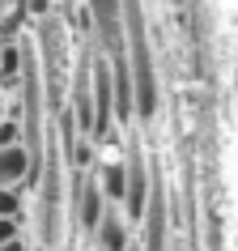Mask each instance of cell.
I'll use <instances>...</instances> for the list:
<instances>
[{"label": "cell", "mask_w": 238, "mask_h": 251, "mask_svg": "<svg viewBox=\"0 0 238 251\" xmlns=\"http://www.w3.org/2000/svg\"><path fill=\"white\" fill-rule=\"evenodd\" d=\"M85 22L94 30V51L111 60L128 51V0H85Z\"/></svg>", "instance_id": "1"}, {"label": "cell", "mask_w": 238, "mask_h": 251, "mask_svg": "<svg viewBox=\"0 0 238 251\" xmlns=\"http://www.w3.org/2000/svg\"><path fill=\"white\" fill-rule=\"evenodd\" d=\"M43 162L34 158L30 145H0V187H30L39 183Z\"/></svg>", "instance_id": "2"}, {"label": "cell", "mask_w": 238, "mask_h": 251, "mask_svg": "<svg viewBox=\"0 0 238 251\" xmlns=\"http://www.w3.org/2000/svg\"><path fill=\"white\" fill-rule=\"evenodd\" d=\"M132 243H136V238H132V222L123 217L119 204H111V209L102 213L98 230L90 234V251H128Z\"/></svg>", "instance_id": "3"}, {"label": "cell", "mask_w": 238, "mask_h": 251, "mask_svg": "<svg viewBox=\"0 0 238 251\" xmlns=\"http://www.w3.org/2000/svg\"><path fill=\"white\" fill-rule=\"evenodd\" d=\"M98 183H102V192H106L111 204H123V192H128V166H123V162H98Z\"/></svg>", "instance_id": "4"}, {"label": "cell", "mask_w": 238, "mask_h": 251, "mask_svg": "<svg viewBox=\"0 0 238 251\" xmlns=\"http://www.w3.org/2000/svg\"><path fill=\"white\" fill-rule=\"evenodd\" d=\"M0 217L30 222V187H0Z\"/></svg>", "instance_id": "5"}, {"label": "cell", "mask_w": 238, "mask_h": 251, "mask_svg": "<svg viewBox=\"0 0 238 251\" xmlns=\"http://www.w3.org/2000/svg\"><path fill=\"white\" fill-rule=\"evenodd\" d=\"M26 234V222H17V217H0V243H13V238Z\"/></svg>", "instance_id": "6"}, {"label": "cell", "mask_w": 238, "mask_h": 251, "mask_svg": "<svg viewBox=\"0 0 238 251\" xmlns=\"http://www.w3.org/2000/svg\"><path fill=\"white\" fill-rule=\"evenodd\" d=\"M0 251H30V238L22 234V238H13V243H0Z\"/></svg>", "instance_id": "7"}, {"label": "cell", "mask_w": 238, "mask_h": 251, "mask_svg": "<svg viewBox=\"0 0 238 251\" xmlns=\"http://www.w3.org/2000/svg\"><path fill=\"white\" fill-rule=\"evenodd\" d=\"M9 111H13V94H9L4 85H0V119L9 115Z\"/></svg>", "instance_id": "8"}, {"label": "cell", "mask_w": 238, "mask_h": 251, "mask_svg": "<svg viewBox=\"0 0 238 251\" xmlns=\"http://www.w3.org/2000/svg\"><path fill=\"white\" fill-rule=\"evenodd\" d=\"M9 9H13V0H0V13H9Z\"/></svg>", "instance_id": "9"}]
</instances>
